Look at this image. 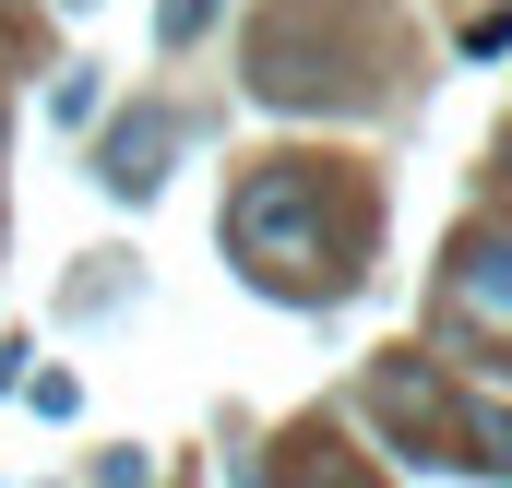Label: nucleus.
<instances>
[{
	"label": "nucleus",
	"instance_id": "1",
	"mask_svg": "<svg viewBox=\"0 0 512 488\" xmlns=\"http://www.w3.org/2000/svg\"><path fill=\"white\" fill-rule=\"evenodd\" d=\"M227 239H239V262H251L262 286H298L322 262V179L310 167H262L251 191L227 203Z\"/></svg>",
	"mask_w": 512,
	"mask_h": 488
},
{
	"label": "nucleus",
	"instance_id": "2",
	"mask_svg": "<svg viewBox=\"0 0 512 488\" xmlns=\"http://www.w3.org/2000/svg\"><path fill=\"white\" fill-rule=\"evenodd\" d=\"M155 155H167V120H120V131H108V179H120V191L155 179Z\"/></svg>",
	"mask_w": 512,
	"mask_h": 488
},
{
	"label": "nucleus",
	"instance_id": "3",
	"mask_svg": "<svg viewBox=\"0 0 512 488\" xmlns=\"http://www.w3.org/2000/svg\"><path fill=\"white\" fill-rule=\"evenodd\" d=\"M465 298H489V310H512V250H477V262H465Z\"/></svg>",
	"mask_w": 512,
	"mask_h": 488
},
{
	"label": "nucleus",
	"instance_id": "4",
	"mask_svg": "<svg viewBox=\"0 0 512 488\" xmlns=\"http://www.w3.org/2000/svg\"><path fill=\"white\" fill-rule=\"evenodd\" d=\"M465 441H477V465H512V417H501V405H477V417H465Z\"/></svg>",
	"mask_w": 512,
	"mask_h": 488
},
{
	"label": "nucleus",
	"instance_id": "5",
	"mask_svg": "<svg viewBox=\"0 0 512 488\" xmlns=\"http://www.w3.org/2000/svg\"><path fill=\"white\" fill-rule=\"evenodd\" d=\"M215 24V0H167V36H203Z\"/></svg>",
	"mask_w": 512,
	"mask_h": 488
}]
</instances>
